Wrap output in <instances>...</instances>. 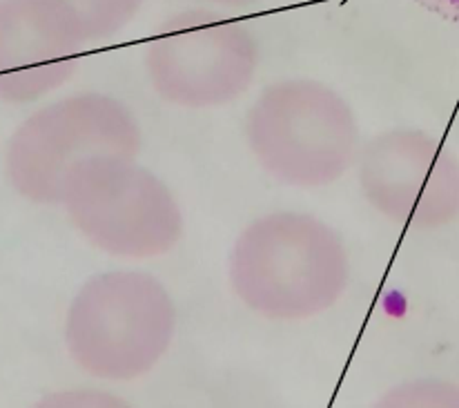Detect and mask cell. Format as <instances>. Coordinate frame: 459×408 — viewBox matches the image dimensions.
Here are the masks:
<instances>
[{
    "mask_svg": "<svg viewBox=\"0 0 459 408\" xmlns=\"http://www.w3.org/2000/svg\"><path fill=\"white\" fill-rule=\"evenodd\" d=\"M342 237L304 213H270L243 228L230 255L237 299L270 322H306L333 308L348 288Z\"/></svg>",
    "mask_w": 459,
    "mask_h": 408,
    "instance_id": "obj_1",
    "label": "cell"
},
{
    "mask_svg": "<svg viewBox=\"0 0 459 408\" xmlns=\"http://www.w3.org/2000/svg\"><path fill=\"white\" fill-rule=\"evenodd\" d=\"M177 333V306L163 283L139 270H109L87 279L65 317L74 364L105 382L145 378Z\"/></svg>",
    "mask_w": 459,
    "mask_h": 408,
    "instance_id": "obj_2",
    "label": "cell"
},
{
    "mask_svg": "<svg viewBox=\"0 0 459 408\" xmlns=\"http://www.w3.org/2000/svg\"><path fill=\"white\" fill-rule=\"evenodd\" d=\"M246 141L261 168L292 187L333 186L361 154L348 100L312 79L265 87L246 117Z\"/></svg>",
    "mask_w": 459,
    "mask_h": 408,
    "instance_id": "obj_3",
    "label": "cell"
},
{
    "mask_svg": "<svg viewBox=\"0 0 459 408\" xmlns=\"http://www.w3.org/2000/svg\"><path fill=\"white\" fill-rule=\"evenodd\" d=\"M61 205L78 235L118 259L168 255L183 237L174 192L136 157H91L63 186Z\"/></svg>",
    "mask_w": 459,
    "mask_h": 408,
    "instance_id": "obj_4",
    "label": "cell"
},
{
    "mask_svg": "<svg viewBox=\"0 0 459 408\" xmlns=\"http://www.w3.org/2000/svg\"><path fill=\"white\" fill-rule=\"evenodd\" d=\"M143 132L126 103L99 91L67 96L22 121L4 148V172L22 199L61 204L67 174L91 157H139Z\"/></svg>",
    "mask_w": 459,
    "mask_h": 408,
    "instance_id": "obj_5",
    "label": "cell"
},
{
    "mask_svg": "<svg viewBox=\"0 0 459 408\" xmlns=\"http://www.w3.org/2000/svg\"><path fill=\"white\" fill-rule=\"evenodd\" d=\"M259 61L255 34L210 9L168 16L145 45L154 91L186 109L223 108L241 99L256 79Z\"/></svg>",
    "mask_w": 459,
    "mask_h": 408,
    "instance_id": "obj_6",
    "label": "cell"
},
{
    "mask_svg": "<svg viewBox=\"0 0 459 408\" xmlns=\"http://www.w3.org/2000/svg\"><path fill=\"white\" fill-rule=\"evenodd\" d=\"M359 186L390 223L439 230L459 219V157L437 136L397 127L361 145Z\"/></svg>",
    "mask_w": 459,
    "mask_h": 408,
    "instance_id": "obj_7",
    "label": "cell"
},
{
    "mask_svg": "<svg viewBox=\"0 0 459 408\" xmlns=\"http://www.w3.org/2000/svg\"><path fill=\"white\" fill-rule=\"evenodd\" d=\"M90 43L63 0H3L0 4V94L7 103H34L74 76Z\"/></svg>",
    "mask_w": 459,
    "mask_h": 408,
    "instance_id": "obj_8",
    "label": "cell"
},
{
    "mask_svg": "<svg viewBox=\"0 0 459 408\" xmlns=\"http://www.w3.org/2000/svg\"><path fill=\"white\" fill-rule=\"evenodd\" d=\"M76 13L87 40H103L121 31L145 0H63Z\"/></svg>",
    "mask_w": 459,
    "mask_h": 408,
    "instance_id": "obj_9",
    "label": "cell"
},
{
    "mask_svg": "<svg viewBox=\"0 0 459 408\" xmlns=\"http://www.w3.org/2000/svg\"><path fill=\"white\" fill-rule=\"evenodd\" d=\"M382 406H459V386L439 379H420L385 393Z\"/></svg>",
    "mask_w": 459,
    "mask_h": 408,
    "instance_id": "obj_10",
    "label": "cell"
},
{
    "mask_svg": "<svg viewBox=\"0 0 459 408\" xmlns=\"http://www.w3.org/2000/svg\"><path fill=\"white\" fill-rule=\"evenodd\" d=\"M212 3L221 4V7H230V9H246V7H252V4H259L261 0H212Z\"/></svg>",
    "mask_w": 459,
    "mask_h": 408,
    "instance_id": "obj_11",
    "label": "cell"
},
{
    "mask_svg": "<svg viewBox=\"0 0 459 408\" xmlns=\"http://www.w3.org/2000/svg\"><path fill=\"white\" fill-rule=\"evenodd\" d=\"M446 3H451L453 7H457V9H459V0H446Z\"/></svg>",
    "mask_w": 459,
    "mask_h": 408,
    "instance_id": "obj_12",
    "label": "cell"
}]
</instances>
